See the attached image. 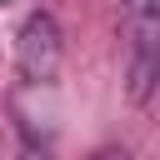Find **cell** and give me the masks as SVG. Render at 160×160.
I'll return each mask as SVG.
<instances>
[{
  "label": "cell",
  "mask_w": 160,
  "mask_h": 160,
  "mask_svg": "<svg viewBox=\"0 0 160 160\" xmlns=\"http://www.w3.org/2000/svg\"><path fill=\"white\" fill-rule=\"evenodd\" d=\"M90 160H130V155H125V150H115V145H110V150H95V155H90Z\"/></svg>",
  "instance_id": "obj_3"
},
{
  "label": "cell",
  "mask_w": 160,
  "mask_h": 160,
  "mask_svg": "<svg viewBox=\"0 0 160 160\" xmlns=\"http://www.w3.org/2000/svg\"><path fill=\"white\" fill-rule=\"evenodd\" d=\"M0 5H10V0H0Z\"/></svg>",
  "instance_id": "obj_4"
},
{
  "label": "cell",
  "mask_w": 160,
  "mask_h": 160,
  "mask_svg": "<svg viewBox=\"0 0 160 160\" xmlns=\"http://www.w3.org/2000/svg\"><path fill=\"white\" fill-rule=\"evenodd\" d=\"M60 60H65V40H60V25L50 10H35L20 35H15V65H20V80L30 85H50L60 75Z\"/></svg>",
  "instance_id": "obj_2"
},
{
  "label": "cell",
  "mask_w": 160,
  "mask_h": 160,
  "mask_svg": "<svg viewBox=\"0 0 160 160\" xmlns=\"http://www.w3.org/2000/svg\"><path fill=\"white\" fill-rule=\"evenodd\" d=\"M125 25H130V100L145 105L160 85V0H130Z\"/></svg>",
  "instance_id": "obj_1"
}]
</instances>
